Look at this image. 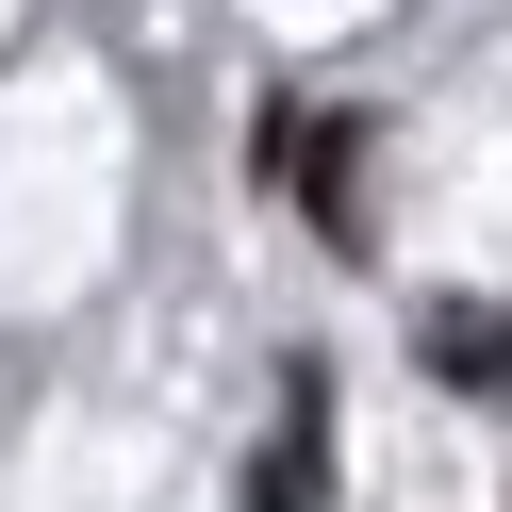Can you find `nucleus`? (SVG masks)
<instances>
[{
  "mask_svg": "<svg viewBox=\"0 0 512 512\" xmlns=\"http://www.w3.org/2000/svg\"><path fill=\"white\" fill-rule=\"evenodd\" d=\"M248 512H314V364H298V413H281L265 479H248Z\"/></svg>",
  "mask_w": 512,
  "mask_h": 512,
  "instance_id": "f257e3e1",
  "label": "nucleus"
},
{
  "mask_svg": "<svg viewBox=\"0 0 512 512\" xmlns=\"http://www.w3.org/2000/svg\"><path fill=\"white\" fill-rule=\"evenodd\" d=\"M430 364L463 380V397H496V364H512V331H496V314H430Z\"/></svg>",
  "mask_w": 512,
  "mask_h": 512,
  "instance_id": "f03ea898",
  "label": "nucleus"
}]
</instances>
